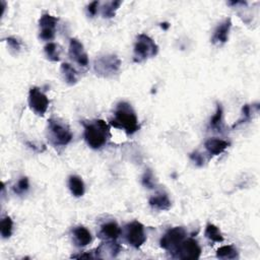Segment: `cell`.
Returning <instances> with one entry per match:
<instances>
[{
	"label": "cell",
	"mask_w": 260,
	"mask_h": 260,
	"mask_svg": "<svg viewBox=\"0 0 260 260\" xmlns=\"http://www.w3.org/2000/svg\"><path fill=\"white\" fill-rule=\"evenodd\" d=\"M109 123L115 128L123 129L127 135L134 134L139 129L136 113L131 105L127 102H120L117 104L114 118H111Z\"/></svg>",
	"instance_id": "obj_1"
},
{
	"label": "cell",
	"mask_w": 260,
	"mask_h": 260,
	"mask_svg": "<svg viewBox=\"0 0 260 260\" xmlns=\"http://www.w3.org/2000/svg\"><path fill=\"white\" fill-rule=\"evenodd\" d=\"M84 128V139L93 149H100L111 137L110 126L102 119L85 122L82 121Z\"/></svg>",
	"instance_id": "obj_2"
},
{
	"label": "cell",
	"mask_w": 260,
	"mask_h": 260,
	"mask_svg": "<svg viewBox=\"0 0 260 260\" xmlns=\"http://www.w3.org/2000/svg\"><path fill=\"white\" fill-rule=\"evenodd\" d=\"M48 136L55 146H66L73 138L68 125L55 118L48 120Z\"/></svg>",
	"instance_id": "obj_3"
},
{
	"label": "cell",
	"mask_w": 260,
	"mask_h": 260,
	"mask_svg": "<svg viewBox=\"0 0 260 260\" xmlns=\"http://www.w3.org/2000/svg\"><path fill=\"white\" fill-rule=\"evenodd\" d=\"M133 52V61L135 63H141L149 58L155 57L159 52V47L149 36L139 34L136 37Z\"/></svg>",
	"instance_id": "obj_4"
},
{
	"label": "cell",
	"mask_w": 260,
	"mask_h": 260,
	"mask_svg": "<svg viewBox=\"0 0 260 260\" xmlns=\"http://www.w3.org/2000/svg\"><path fill=\"white\" fill-rule=\"evenodd\" d=\"M121 67V60L114 54L98 57L94 62V70L98 76L112 77L117 74Z\"/></svg>",
	"instance_id": "obj_5"
},
{
	"label": "cell",
	"mask_w": 260,
	"mask_h": 260,
	"mask_svg": "<svg viewBox=\"0 0 260 260\" xmlns=\"http://www.w3.org/2000/svg\"><path fill=\"white\" fill-rule=\"evenodd\" d=\"M187 233L183 227H175L169 229L161 238L160 246L170 252H174L178 246L185 240Z\"/></svg>",
	"instance_id": "obj_6"
},
{
	"label": "cell",
	"mask_w": 260,
	"mask_h": 260,
	"mask_svg": "<svg viewBox=\"0 0 260 260\" xmlns=\"http://www.w3.org/2000/svg\"><path fill=\"white\" fill-rule=\"evenodd\" d=\"M125 240L126 242L136 249L140 248L146 241L144 227L141 223L134 221L125 226Z\"/></svg>",
	"instance_id": "obj_7"
},
{
	"label": "cell",
	"mask_w": 260,
	"mask_h": 260,
	"mask_svg": "<svg viewBox=\"0 0 260 260\" xmlns=\"http://www.w3.org/2000/svg\"><path fill=\"white\" fill-rule=\"evenodd\" d=\"M49 99L37 86L33 88L29 92V106L38 116H44L49 107Z\"/></svg>",
	"instance_id": "obj_8"
},
{
	"label": "cell",
	"mask_w": 260,
	"mask_h": 260,
	"mask_svg": "<svg viewBox=\"0 0 260 260\" xmlns=\"http://www.w3.org/2000/svg\"><path fill=\"white\" fill-rule=\"evenodd\" d=\"M201 254V248L194 239H185L178 248L172 253V256L178 259H198Z\"/></svg>",
	"instance_id": "obj_9"
},
{
	"label": "cell",
	"mask_w": 260,
	"mask_h": 260,
	"mask_svg": "<svg viewBox=\"0 0 260 260\" xmlns=\"http://www.w3.org/2000/svg\"><path fill=\"white\" fill-rule=\"evenodd\" d=\"M57 23H58L57 17L49 13L42 14L39 19V27H40L39 38L43 41L53 40L55 37Z\"/></svg>",
	"instance_id": "obj_10"
},
{
	"label": "cell",
	"mask_w": 260,
	"mask_h": 260,
	"mask_svg": "<svg viewBox=\"0 0 260 260\" xmlns=\"http://www.w3.org/2000/svg\"><path fill=\"white\" fill-rule=\"evenodd\" d=\"M69 57L76 62L79 66L86 67L89 65V56L85 52L82 43L75 38H71L69 41Z\"/></svg>",
	"instance_id": "obj_11"
},
{
	"label": "cell",
	"mask_w": 260,
	"mask_h": 260,
	"mask_svg": "<svg viewBox=\"0 0 260 260\" xmlns=\"http://www.w3.org/2000/svg\"><path fill=\"white\" fill-rule=\"evenodd\" d=\"M121 235V229L115 221L107 222L100 227L98 237L104 241H116Z\"/></svg>",
	"instance_id": "obj_12"
},
{
	"label": "cell",
	"mask_w": 260,
	"mask_h": 260,
	"mask_svg": "<svg viewBox=\"0 0 260 260\" xmlns=\"http://www.w3.org/2000/svg\"><path fill=\"white\" fill-rule=\"evenodd\" d=\"M231 28H232V19L230 17L222 21V23L215 28L213 32L211 38L212 44H225V43H227Z\"/></svg>",
	"instance_id": "obj_13"
},
{
	"label": "cell",
	"mask_w": 260,
	"mask_h": 260,
	"mask_svg": "<svg viewBox=\"0 0 260 260\" xmlns=\"http://www.w3.org/2000/svg\"><path fill=\"white\" fill-rule=\"evenodd\" d=\"M121 250V246L115 241H105L96 249V257L98 258H115Z\"/></svg>",
	"instance_id": "obj_14"
},
{
	"label": "cell",
	"mask_w": 260,
	"mask_h": 260,
	"mask_svg": "<svg viewBox=\"0 0 260 260\" xmlns=\"http://www.w3.org/2000/svg\"><path fill=\"white\" fill-rule=\"evenodd\" d=\"M229 142L216 137L208 138L204 142V147L210 156H219L229 147Z\"/></svg>",
	"instance_id": "obj_15"
},
{
	"label": "cell",
	"mask_w": 260,
	"mask_h": 260,
	"mask_svg": "<svg viewBox=\"0 0 260 260\" xmlns=\"http://www.w3.org/2000/svg\"><path fill=\"white\" fill-rule=\"evenodd\" d=\"M72 236H73V242L77 247L88 246L93 240L91 232L82 226L76 227L72 231Z\"/></svg>",
	"instance_id": "obj_16"
},
{
	"label": "cell",
	"mask_w": 260,
	"mask_h": 260,
	"mask_svg": "<svg viewBox=\"0 0 260 260\" xmlns=\"http://www.w3.org/2000/svg\"><path fill=\"white\" fill-rule=\"evenodd\" d=\"M148 203L151 208H154L156 210H160V211L169 210L172 206V202L168 196V194L163 193V192L155 195V196L153 197H150L148 200Z\"/></svg>",
	"instance_id": "obj_17"
},
{
	"label": "cell",
	"mask_w": 260,
	"mask_h": 260,
	"mask_svg": "<svg viewBox=\"0 0 260 260\" xmlns=\"http://www.w3.org/2000/svg\"><path fill=\"white\" fill-rule=\"evenodd\" d=\"M68 188L71 192V194L73 195L74 197H81L83 196L84 194V183L82 181V179L78 176H69L68 178Z\"/></svg>",
	"instance_id": "obj_18"
},
{
	"label": "cell",
	"mask_w": 260,
	"mask_h": 260,
	"mask_svg": "<svg viewBox=\"0 0 260 260\" xmlns=\"http://www.w3.org/2000/svg\"><path fill=\"white\" fill-rule=\"evenodd\" d=\"M61 74L67 84L73 85L76 84L78 81L77 72L76 70L71 66L69 63H62L61 64Z\"/></svg>",
	"instance_id": "obj_19"
},
{
	"label": "cell",
	"mask_w": 260,
	"mask_h": 260,
	"mask_svg": "<svg viewBox=\"0 0 260 260\" xmlns=\"http://www.w3.org/2000/svg\"><path fill=\"white\" fill-rule=\"evenodd\" d=\"M223 116H224V109L223 106L220 103H216V110L214 115L211 117L209 126L216 130V131H221L223 128Z\"/></svg>",
	"instance_id": "obj_20"
},
{
	"label": "cell",
	"mask_w": 260,
	"mask_h": 260,
	"mask_svg": "<svg viewBox=\"0 0 260 260\" xmlns=\"http://www.w3.org/2000/svg\"><path fill=\"white\" fill-rule=\"evenodd\" d=\"M205 237L207 238L208 240L215 242V243H221L224 241V237L220 231V229L212 225V224H207L206 228H205V232H204Z\"/></svg>",
	"instance_id": "obj_21"
},
{
	"label": "cell",
	"mask_w": 260,
	"mask_h": 260,
	"mask_svg": "<svg viewBox=\"0 0 260 260\" xmlns=\"http://www.w3.org/2000/svg\"><path fill=\"white\" fill-rule=\"evenodd\" d=\"M216 257L220 259H236L239 257V253L233 245H226L216 250Z\"/></svg>",
	"instance_id": "obj_22"
},
{
	"label": "cell",
	"mask_w": 260,
	"mask_h": 260,
	"mask_svg": "<svg viewBox=\"0 0 260 260\" xmlns=\"http://www.w3.org/2000/svg\"><path fill=\"white\" fill-rule=\"evenodd\" d=\"M12 230L13 222L10 216L6 215L4 218H2L1 222H0V233H1L3 239H9L12 235Z\"/></svg>",
	"instance_id": "obj_23"
},
{
	"label": "cell",
	"mask_w": 260,
	"mask_h": 260,
	"mask_svg": "<svg viewBox=\"0 0 260 260\" xmlns=\"http://www.w3.org/2000/svg\"><path fill=\"white\" fill-rule=\"evenodd\" d=\"M122 4V1H119V0H115V1L111 2H107L103 8H102V14L106 18H112L115 16L116 11Z\"/></svg>",
	"instance_id": "obj_24"
},
{
	"label": "cell",
	"mask_w": 260,
	"mask_h": 260,
	"mask_svg": "<svg viewBox=\"0 0 260 260\" xmlns=\"http://www.w3.org/2000/svg\"><path fill=\"white\" fill-rule=\"evenodd\" d=\"M44 52L50 61L57 62L60 60V49L58 45L55 44V43L49 42L48 44L44 47Z\"/></svg>",
	"instance_id": "obj_25"
},
{
	"label": "cell",
	"mask_w": 260,
	"mask_h": 260,
	"mask_svg": "<svg viewBox=\"0 0 260 260\" xmlns=\"http://www.w3.org/2000/svg\"><path fill=\"white\" fill-rule=\"evenodd\" d=\"M30 189V182L28 177H21L13 186V192L17 195H23Z\"/></svg>",
	"instance_id": "obj_26"
},
{
	"label": "cell",
	"mask_w": 260,
	"mask_h": 260,
	"mask_svg": "<svg viewBox=\"0 0 260 260\" xmlns=\"http://www.w3.org/2000/svg\"><path fill=\"white\" fill-rule=\"evenodd\" d=\"M251 116H252V112H251V107L250 105H244L243 108H242V114H241V118L238 120L234 125H233V128H236L239 125L243 124V123H246L248 121L251 120Z\"/></svg>",
	"instance_id": "obj_27"
},
{
	"label": "cell",
	"mask_w": 260,
	"mask_h": 260,
	"mask_svg": "<svg viewBox=\"0 0 260 260\" xmlns=\"http://www.w3.org/2000/svg\"><path fill=\"white\" fill-rule=\"evenodd\" d=\"M141 183L142 185L145 187V188H148V189H154L155 188V178H154V174L153 172H151L150 170H147L142 178H141Z\"/></svg>",
	"instance_id": "obj_28"
},
{
	"label": "cell",
	"mask_w": 260,
	"mask_h": 260,
	"mask_svg": "<svg viewBox=\"0 0 260 260\" xmlns=\"http://www.w3.org/2000/svg\"><path fill=\"white\" fill-rule=\"evenodd\" d=\"M7 45L9 46L10 49H12L15 52H19L21 48V43L14 37H8L5 39Z\"/></svg>",
	"instance_id": "obj_29"
},
{
	"label": "cell",
	"mask_w": 260,
	"mask_h": 260,
	"mask_svg": "<svg viewBox=\"0 0 260 260\" xmlns=\"http://www.w3.org/2000/svg\"><path fill=\"white\" fill-rule=\"evenodd\" d=\"M190 159L195 165L198 166V167H201L204 164V158L201 154L198 153V151H194V153H192L190 155Z\"/></svg>",
	"instance_id": "obj_30"
},
{
	"label": "cell",
	"mask_w": 260,
	"mask_h": 260,
	"mask_svg": "<svg viewBox=\"0 0 260 260\" xmlns=\"http://www.w3.org/2000/svg\"><path fill=\"white\" fill-rule=\"evenodd\" d=\"M99 4L100 2L99 1H93L89 4L88 6V12L91 16H95L98 12V7H99Z\"/></svg>",
	"instance_id": "obj_31"
},
{
	"label": "cell",
	"mask_w": 260,
	"mask_h": 260,
	"mask_svg": "<svg viewBox=\"0 0 260 260\" xmlns=\"http://www.w3.org/2000/svg\"><path fill=\"white\" fill-rule=\"evenodd\" d=\"M71 258H75V259H93V258H95V256H93L92 253H90V252H85V253H82V254H79V255H72Z\"/></svg>",
	"instance_id": "obj_32"
},
{
	"label": "cell",
	"mask_w": 260,
	"mask_h": 260,
	"mask_svg": "<svg viewBox=\"0 0 260 260\" xmlns=\"http://www.w3.org/2000/svg\"><path fill=\"white\" fill-rule=\"evenodd\" d=\"M229 4H230V5H238V4H243V5H245V4H247V3H246L245 1H230Z\"/></svg>",
	"instance_id": "obj_33"
},
{
	"label": "cell",
	"mask_w": 260,
	"mask_h": 260,
	"mask_svg": "<svg viewBox=\"0 0 260 260\" xmlns=\"http://www.w3.org/2000/svg\"><path fill=\"white\" fill-rule=\"evenodd\" d=\"M161 28H162L163 30L167 31V30L170 28V24H169V23H162V24H161Z\"/></svg>",
	"instance_id": "obj_34"
}]
</instances>
